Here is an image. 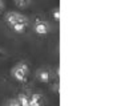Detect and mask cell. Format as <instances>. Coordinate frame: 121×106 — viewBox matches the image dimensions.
<instances>
[{
  "label": "cell",
  "instance_id": "obj_1",
  "mask_svg": "<svg viewBox=\"0 0 121 106\" xmlns=\"http://www.w3.org/2000/svg\"><path fill=\"white\" fill-rule=\"evenodd\" d=\"M11 74L13 76L15 80H17L19 82H25L29 74V68L27 62H19L16 64L11 70Z\"/></svg>",
  "mask_w": 121,
  "mask_h": 106
},
{
  "label": "cell",
  "instance_id": "obj_2",
  "mask_svg": "<svg viewBox=\"0 0 121 106\" xmlns=\"http://www.w3.org/2000/svg\"><path fill=\"white\" fill-rule=\"evenodd\" d=\"M25 20H28V19L25 17L24 15L17 13V12H8V13L5 15V21H7V24L9 25V27L15 25L16 23H20V21H25Z\"/></svg>",
  "mask_w": 121,
  "mask_h": 106
},
{
  "label": "cell",
  "instance_id": "obj_3",
  "mask_svg": "<svg viewBox=\"0 0 121 106\" xmlns=\"http://www.w3.org/2000/svg\"><path fill=\"white\" fill-rule=\"evenodd\" d=\"M33 31L37 33V35H47L49 32V25L45 21H37L35 25H33Z\"/></svg>",
  "mask_w": 121,
  "mask_h": 106
},
{
  "label": "cell",
  "instance_id": "obj_4",
  "mask_svg": "<svg viewBox=\"0 0 121 106\" xmlns=\"http://www.w3.org/2000/svg\"><path fill=\"white\" fill-rule=\"evenodd\" d=\"M36 78H37L40 82H48L51 80L49 69H47V68H41V69H39V70L36 72Z\"/></svg>",
  "mask_w": 121,
  "mask_h": 106
},
{
  "label": "cell",
  "instance_id": "obj_5",
  "mask_svg": "<svg viewBox=\"0 0 121 106\" xmlns=\"http://www.w3.org/2000/svg\"><path fill=\"white\" fill-rule=\"evenodd\" d=\"M29 98V106H43V95L41 94H32Z\"/></svg>",
  "mask_w": 121,
  "mask_h": 106
},
{
  "label": "cell",
  "instance_id": "obj_6",
  "mask_svg": "<svg viewBox=\"0 0 121 106\" xmlns=\"http://www.w3.org/2000/svg\"><path fill=\"white\" fill-rule=\"evenodd\" d=\"M28 27V20L25 21H20V23H16L15 25H12L11 28L13 29L15 32H17V33H23L24 32V29Z\"/></svg>",
  "mask_w": 121,
  "mask_h": 106
},
{
  "label": "cell",
  "instance_id": "obj_7",
  "mask_svg": "<svg viewBox=\"0 0 121 106\" xmlns=\"http://www.w3.org/2000/svg\"><path fill=\"white\" fill-rule=\"evenodd\" d=\"M31 3H32V0H15V4L19 8H27L31 5Z\"/></svg>",
  "mask_w": 121,
  "mask_h": 106
},
{
  "label": "cell",
  "instance_id": "obj_8",
  "mask_svg": "<svg viewBox=\"0 0 121 106\" xmlns=\"http://www.w3.org/2000/svg\"><path fill=\"white\" fill-rule=\"evenodd\" d=\"M5 106H20V103H19L17 98H11V99H8L7 101Z\"/></svg>",
  "mask_w": 121,
  "mask_h": 106
},
{
  "label": "cell",
  "instance_id": "obj_9",
  "mask_svg": "<svg viewBox=\"0 0 121 106\" xmlns=\"http://www.w3.org/2000/svg\"><path fill=\"white\" fill-rule=\"evenodd\" d=\"M52 15H53V19L56 21L60 20V9L59 8H53V11H52Z\"/></svg>",
  "mask_w": 121,
  "mask_h": 106
},
{
  "label": "cell",
  "instance_id": "obj_10",
  "mask_svg": "<svg viewBox=\"0 0 121 106\" xmlns=\"http://www.w3.org/2000/svg\"><path fill=\"white\" fill-rule=\"evenodd\" d=\"M53 92L59 93V84H55V86H53Z\"/></svg>",
  "mask_w": 121,
  "mask_h": 106
},
{
  "label": "cell",
  "instance_id": "obj_11",
  "mask_svg": "<svg viewBox=\"0 0 121 106\" xmlns=\"http://www.w3.org/2000/svg\"><path fill=\"white\" fill-rule=\"evenodd\" d=\"M3 9H4V4H3V1L0 0V13L3 12Z\"/></svg>",
  "mask_w": 121,
  "mask_h": 106
}]
</instances>
